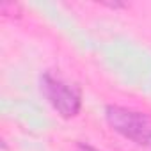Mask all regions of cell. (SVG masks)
<instances>
[{
  "mask_svg": "<svg viewBox=\"0 0 151 151\" xmlns=\"http://www.w3.org/2000/svg\"><path fill=\"white\" fill-rule=\"evenodd\" d=\"M105 117L114 132H117L124 139L142 147L151 149V116L149 114L119 107V105H109L105 109Z\"/></svg>",
  "mask_w": 151,
  "mask_h": 151,
  "instance_id": "cell-1",
  "label": "cell"
},
{
  "mask_svg": "<svg viewBox=\"0 0 151 151\" xmlns=\"http://www.w3.org/2000/svg\"><path fill=\"white\" fill-rule=\"evenodd\" d=\"M41 93L60 117H75L82 109L80 89L52 73H45L41 77Z\"/></svg>",
  "mask_w": 151,
  "mask_h": 151,
  "instance_id": "cell-2",
  "label": "cell"
},
{
  "mask_svg": "<svg viewBox=\"0 0 151 151\" xmlns=\"http://www.w3.org/2000/svg\"><path fill=\"white\" fill-rule=\"evenodd\" d=\"M75 151H100V149L93 147L91 144H86V142H78L77 146H75Z\"/></svg>",
  "mask_w": 151,
  "mask_h": 151,
  "instance_id": "cell-3",
  "label": "cell"
}]
</instances>
